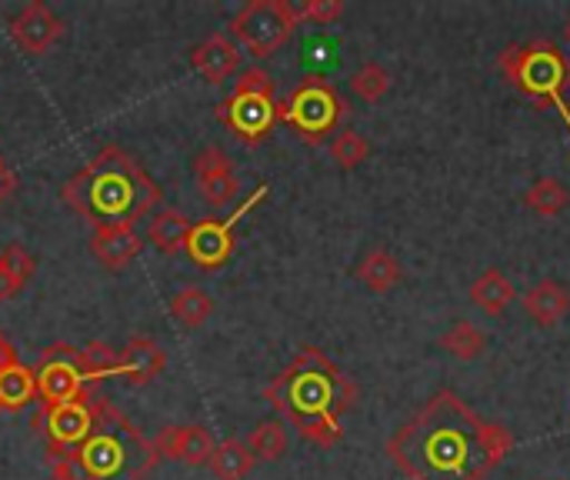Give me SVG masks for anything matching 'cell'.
Segmentation results:
<instances>
[{
    "label": "cell",
    "instance_id": "7a4b0ae2",
    "mask_svg": "<svg viewBox=\"0 0 570 480\" xmlns=\"http://www.w3.org/2000/svg\"><path fill=\"white\" fill-rule=\"evenodd\" d=\"M264 401L307 444L334 448L344 438V414L357 404V384L321 347L307 344L264 388Z\"/></svg>",
    "mask_w": 570,
    "mask_h": 480
},
{
    "label": "cell",
    "instance_id": "2e32d148",
    "mask_svg": "<svg viewBox=\"0 0 570 480\" xmlns=\"http://www.w3.org/2000/svg\"><path fill=\"white\" fill-rule=\"evenodd\" d=\"M190 63H194V70L204 77V80H210V84H220V80H227L234 70H237V63H240V47L234 43V37L230 33H210L207 40H200L194 50H190Z\"/></svg>",
    "mask_w": 570,
    "mask_h": 480
},
{
    "label": "cell",
    "instance_id": "7402d4cb",
    "mask_svg": "<svg viewBox=\"0 0 570 480\" xmlns=\"http://www.w3.org/2000/svg\"><path fill=\"white\" fill-rule=\"evenodd\" d=\"M187 234H190V221L174 210V207H160L150 224H147V241L160 251V254H177L187 247Z\"/></svg>",
    "mask_w": 570,
    "mask_h": 480
},
{
    "label": "cell",
    "instance_id": "ba28073f",
    "mask_svg": "<svg viewBox=\"0 0 570 480\" xmlns=\"http://www.w3.org/2000/svg\"><path fill=\"white\" fill-rule=\"evenodd\" d=\"M301 27L297 7L287 0H250L230 17V37L250 57L264 60L277 53Z\"/></svg>",
    "mask_w": 570,
    "mask_h": 480
},
{
    "label": "cell",
    "instance_id": "7c38bea8",
    "mask_svg": "<svg viewBox=\"0 0 570 480\" xmlns=\"http://www.w3.org/2000/svg\"><path fill=\"white\" fill-rule=\"evenodd\" d=\"M10 40L17 43V50L23 53H33V57H43L60 37H63V20L40 0H30L10 23Z\"/></svg>",
    "mask_w": 570,
    "mask_h": 480
},
{
    "label": "cell",
    "instance_id": "52a82bcc",
    "mask_svg": "<svg viewBox=\"0 0 570 480\" xmlns=\"http://www.w3.org/2000/svg\"><path fill=\"white\" fill-rule=\"evenodd\" d=\"M277 117L311 147L324 144L347 117V104L327 77H304L287 100H281Z\"/></svg>",
    "mask_w": 570,
    "mask_h": 480
},
{
    "label": "cell",
    "instance_id": "4316f807",
    "mask_svg": "<svg viewBox=\"0 0 570 480\" xmlns=\"http://www.w3.org/2000/svg\"><path fill=\"white\" fill-rule=\"evenodd\" d=\"M244 444L250 448L254 461L274 464V461H281V458L287 454V431H284L281 421H261V424L250 431V438H247Z\"/></svg>",
    "mask_w": 570,
    "mask_h": 480
},
{
    "label": "cell",
    "instance_id": "e575fe53",
    "mask_svg": "<svg viewBox=\"0 0 570 480\" xmlns=\"http://www.w3.org/2000/svg\"><path fill=\"white\" fill-rule=\"evenodd\" d=\"M10 364H17V347L10 344L7 334H0V368H10Z\"/></svg>",
    "mask_w": 570,
    "mask_h": 480
},
{
    "label": "cell",
    "instance_id": "6da1fadb",
    "mask_svg": "<svg viewBox=\"0 0 570 480\" xmlns=\"http://www.w3.org/2000/svg\"><path fill=\"white\" fill-rule=\"evenodd\" d=\"M511 451L514 434L454 391H438L387 441V458L407 480H488Z\"/></svg>",
    "mask_w": 570,
    "mask_h": 480
},
{
    "label": "cell",
    "instance_id": "9a60e30c",
    "mask_svg": "<svg viewBox=\"0 0 570 480\" xmlns=\"http://www.w3.org/2000/svg\"><path fill=\"white\" fill-rule=\"evenodd\" d=\"M140 251H144V237L130 224L97 227L94 237H90V254L107 271H124Z\"/></svg>",
    "mask_w": 570,
    "mask_h": 480
},
{
    "label": "cell",
    "instance_id": "83f0119b",
    "mask_svg": "<svg viewBox=\"0 0 570 480\" xmlns=\"http://www.w3.org/2000/svg\"><path fill=\"white\" fill-rule=\"evenodd\" d=\"M80 368H83V374H87L90 384H97L104 378H120V357L104 341H90L80 351Z\"/></svg>",
    "mask_w": 570,
    "mask_h": 480
},
{
    "label": "cell",
    "instance_id": "1f68e13d",
    "mask_svg": "<svg viewBox=\"0 0 570 480\" xmlns=\"http://www.w3.org/2000/svg\"><path fill=\"white\" fill-rule=\"evenodd\" d=\"M0 261H3V267L27 287L30 284V277H33V271H37V261H33V254H27L20 244H7L3 247V254H0Z\"/></svg>",
    "mask_w": 570,
    "mask_h": 480
},
{
    "label": "cell",
    "instance_id": "5b68a950",
    "mask_svg": "<svg viewBox=\"0 0 570 480\" xmlns=\"http://www.w3.org/2000/svg\"><path fill=\"white\" fill-rule=\"evenodd\" d=\"M498 67L514 90L531 97L541 107H558L570 130V107L564 90L570 87V57L548 37H534L528 43H511L498 53Z\"/></svg>",
    "mask_w": 570,
    "mask_h": 480
},
{
    "label": "cell",
    "instance_id": "4dcf8cb0",
    "mask_svg": "<svg viewBox=\"0 0 570 480\" xmlns=\"http://www.w3.org/2000/svg\"><path fill=\"white\" fill-rule=\"evenodd\" d=\"M341 13H344V0H307L297 7L301 23L307 20V23H321V27L341 20Z\"/></svg>",
    "mask_w": 570,
    "mask_h": 480
},
{
    "label": "cell",
    "instance_id": "30bf717a",
    "mask_svg": "<svg viewBox=\"0 0 570 480\" xmlns=\"http://www.w3.org/2000/svg\"><path fill=\"white\" fill-rule=\"evenodd\" d=\"M271 194V187L267 184H261L227 221H220V217H204V221H197V224H190V234H187V257L194 261V267H200V271H220L227 261H230V254H234V224H240V217L247 214V210H254L264 197Z\"/></svg>",
    "mask_w": 570,
    "mask_h": 480
},
{
    "label": "cell",
    "instance_id": "3957f363",
    "mask_svg": "<svg viewBox=\"0 0 570 480\" xmlns=\"http://www.w3.org/2000/svg\"><path fill=\"white\" fill-rule=\"evenodd\" d=\"M60 197L73 214L94 224V231L114 224L134 227L140 217L154 214V207L160 204V187L134 154L107 144L60 187Z\"/></svg>",
    "mask_w": 570,
    "mask_h": 480
},
{
    "label": "cell",
    "instance_id": "5bb4252c",
    "mask_svg": "<svg viewBox=\"0 0 570 480\" xmlns=\"http://www.w3.org/2000/svg\"><path fill=\"white\" fill-rule=\"evenodd\" d=\"M214 438L197 424H170L154 438V451L167 461H180L187 468H204L214 458Z\"/></svg>",
    "mask_w": 570,
    "mask_h": 480
},
{
    "label": "cell",
    "instance_id": "cb8c5ba5",
    "mask_svg": "<svg viewBox=\"0 0 570 480\" xmlns=\"http://www.w3.org/2000/svg\"><path fill=\"white\" fill-rule=\"evenodd\" d=\"M570 204V190L558 177H541L524 190V207L538 217H561V210Z\"/></svg>",
    "mask_w": 570,
    "mask_h": 480
},
{
    "label": "cell",
    "instance_id": "d4e9b609",
    "mask_svg": "<svg viewBox=\"0 0 570 480\" xmlns=\"http://www.w3.org/2000/svg\"><path fill=\"white\" fill-rule=\"evenodd\" d=\"M170 314L184 331H197L207 324V317L214 314V301L207 297V291L200 287H180L170 301Z\"/></svg>",
    "mask_w": 570,
    "mask_h": 480
},
{
    "label": "cell",
    "instance_id": "ac0fdd59",
    "mask_svg": "<svg viewBox=\"0 0 570 480\" xmlns=\"http://www.w3.org/2000/svg\"><path fill=\"white\" fill-rule=\"evenodd\" d=\"M167 368V354L150 337H130L120 354V378L134 388L150 384Z\"/></svg>",
    "mask_w": 570,
    "mask_h": 480
},
{
    "label": "cell",
    "instance_id": "f1b7e54d",
    "mask_svg": "<svg viewBox=\"0 0 570 480\" xmlns=\"http://www.w3.org/2000/svg\"><path fill=\"white\" fill-rule=\"evenodd\" d=\"M351 90H354L361 100L377 104V100L391 90V74H387V67H381L377 60H367L361 70H354V77H351Z\"/></svg>",
    "mask_w": 570,
    "mask_h": 480
},
{
    "label": "cell",
    "instance_id": "d6a6232c",
    "mask_svg": "<svg viewBox=\"0 0 570 480\" xmlns=\"http://www.w3.org/2000/svg\"><path fill=\"white\" fill-rule=\"evenodd\" d=\"M20 291H23V284H20V281L3 267V261H0V301H13Z\"/></svg>",
    "mask_w": 570,
    "mask_h": 480
},
{
    "label": "cell",
    "instance_id": "e0dca14e",
    "mask_svg": "<svg viewBox=\"0 0 570 480\" xmlns=\"http://www.w3.org/2000/svg\"><path fill=\"white\" fill-rule=\"evenodd\" d=\"M521 304H524V311L531 314L534 324H541V327H558V324L568 317L570 291L564 284H558V281L548 277V281H538L534 287H528L524 297H521Z\"/></svg>",
    "mask_w": 570,
    "mask_h": 480
},
{
    "label": "cell",
    "instance_id": "d590c367",
    "mask_svg": "<svg viewBox=\"0 0 570 480\" xmlns=\"http://www.w3.org/2000/svg\"><path fill=\"white\" fill-rule=\"evenodd\" d=\"M564 37H568V43H570V20H568V27H564Z\"/></svg>",
    "mask_w": 570,
    "mask_h": 480
},
{
    "label": "cell",
    "instance_id": "9c48e42d",
    "mask_svg": "<svg viewBox=\"0 0 570 480\" xmlns=\"http://www.w3.org/2000/svg\"><path fill=\"white\" fill-rule=\"evenodd\" d=\"M37 398L43 404H70V401H94L90 394V381L80 368V351H73L70 344L57 341L50 344L37 368Z\"/></svg>",
    "mask_w": 570,
    "mask_h": 480
},
{
    "label": "cell",
    "instance_id": "484cf974",
    "mask_svg": "<svg viewBox=\"0 0 570 480\" xmlns=\"http://www.w3.org/2000/svg\"><path fill=\"white\" fill-rule=\"evenodd\" d=\"M438 347H444L458 361H478L488 351V334L471 321H458L448 334H441Z\"/></svg>",
    "mask_w": 570,
    "mask_h": 480
},
{
    "label": "cell",
    "instance_id": "d6986e66",
    "mask_svg": "<svg viewBox=\"0 0 570 480\" xmlns=\"http://www.w3.org/2000/svg\"><path fill=\"white\" fill-rule=\"evenodd\" d=\"M471 301L491 314V317H501L514 301H518V287L511 284V277L501 271V267H488L474 284H471Z\"/></svg>",
    "mask_w": 570,
    "mask_h": 480
},
{
    "label": "cell",
    "instance_id": "8fae6325",
    "mask_svg": "<svg viewBox=\"0 0 570 480\" xmlns=\"http://www.w3.org/2000/svg\"><path fill=\"white\" fill-rule=\"evenodd\" d=\"M33 428L47 438V458L70 454L83 444L94 428V401H70V404H43Z\"/></svg>",
    "mask_w": 570,
    "mask_h": 480
},
{
    "label": "cell",
    "instance_id": "277c9868",
    "mask_svg": "<svg viewBox=\"0 0 570 480\" xmlns=\"http://www.w3.org/2000/svg\"><path fill=\"white\" fill-rule=\"evenodd\" d=\"M160 454L154 441L110 401L94 398V428L80 448L50 458L53 480H147Z\"/></svg>",
    "mask_w": 570,
    "mask_h": 480
},
{
    "label": "cell",
    "instance_id": "8992f818",
    "mask_svg": "<svg viewBox=\"0 0 570 480\" xmlns=\"http://www.w3.org/2000/svg\"><path fill=\"white\" fill-rule=\"evenodd\" d=\"M277 94H274V80L267 70L250 67L237 77L234 90L217 104V117L224 120V127L247 147L264 144L274 127H277Z\"/></svg>",
    "mask_w": 570,
    "mask_h": 480
},
{
    "label": "cell",
    "instance_id": "603a6c76",
    "mask_svg": "<svg viewBox=\"0 0 570 480\" xmlns=\"http://www.w3.org/2000/svg\"><path fill=\"white\" fill-rule=\"evenodd\" d=\"M254 454H250V448L244 444V441H224V444H217L214 448V458H210V471H214V478L217 480H244L250 471H254Z\"/></svg>",
    "mask_w": 570,
    "mask_h": 480
},
{
    "label": "cell",
    "instance_id": "44dd1931",
    "mask_svg": "<svg viewBox=\"0 0 570 480\" xmlns=\"http://www.w3.org/2000/svg\"><path fill=\"white\" fill-rule=\"evenodd\" d=\"M37 401V374L33 368L27 364H10V368H0V414H13V411H23L27 404Z\"/></svg>",
    "mask_w": 570,
    "mask_h": 480
},
{
    "label": "cell",
    "instance_id": "ffe728a7",
    "mask_svg": "<svg viewBox=\"0 0 570 480\" xmlns=\"http://www.w3.org/2000/svg\"><path fill=\"white\" fill-rule=\"evenodd\" d=\"M354 277H357L367 291L387 294V291H394V287L404 281V267H401V261H397L391 251L377 247V251H371V254L357 264Z\"/></svg>",
    "mask_w": 570,
    "mask_h": 480
},
{
    "label": "cell",
    "instance_id": "f546056e",
    "mask_svg": "<svg viewBox=\"0 0 570 480\" xmlns=\"http://www.w3.org/2000/svg\"><path fill=\"white\" fill-rule=\"evenodd\" d=\"M371 154V144L357 134V130H337V137L331 140V157L337 160V167L344 170H354L367 160Z\"/></svg>",
    "mask_w": 570,
    "mask_h": 480
},
{
    "label": "cell",
    "instance_id": "4fadbf2b",
    "mask_svg": "<svg viewBox=\"0 0 570 480\" xmlns=\"http://www.w3.org/2000/svg\"><path fill=\"white\" fill-rule=\"evenodd\" d=\"M194 177H197V190L204 197L207 207H227L237 194H240V180L234 174V160L220 150V147H204L194 157Z\"/></svg>",
    "mask_w": 570,
    "mask_h": 480
},
{
    "label": "cell",
    "instance_id": "836d02e7",
    "mask_svg": "<svg viewBox=\"0 0 570 480\" xmlns=\"http://www.w3.org/2000/svg\"><path fill=\"white\" fill-rule=\"evenodd\" d=\"M13 190H17V177H13V170L3 164V157H0V204H7V200L13 197Z\"/></svg>",
    "mask_w": 570,
    "mask_h": 480
}]
</instances>
